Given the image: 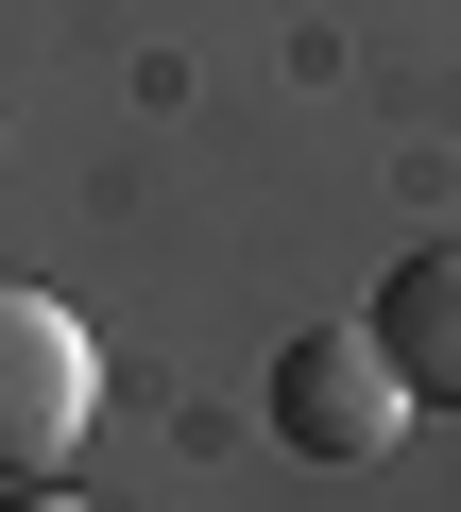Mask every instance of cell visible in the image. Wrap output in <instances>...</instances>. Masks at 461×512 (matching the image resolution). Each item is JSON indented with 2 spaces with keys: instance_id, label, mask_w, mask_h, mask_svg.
Returning a JSON list of instances; mask_svg holds the SVG:
<instances>
[{
  "instance_id": "1",
  "label": "cell",
  "mask_w": 461,
  "mask_h": 512,
  "mask_svg": "<svg viewBox=\"0 0 461 512\" xmlns=\"http://www.w3.org/2000/svg\"><path fill=\"white\" fill-rule=\"evenodd\" d=\"M86 410H103V342H86L52 291L0 274V478L52 495V478H69V444H86Z\"/></svg>"
},
{
  "instance_id": "2",
  "label": "cell",
  "mask_w": 461,
  "mask_h": 512,
  "mask_svg": "<svg viewBox=\"0 0 461 512\" xmlns=\"http://www.w3.org/2000/svg\"><path fill=\"white\" fill-rule=\"evenodd\" d=\"M393 427H410V376H393V342L376 325H308L291 359H274V444L291 461H393Z\"/></svg>"
},
{
  "instance_id": "3",
  "label": "cell",
  "mask_w": 461,
  "mask_h": 512,
  "mask_svg": "<svg viewBox=\"0 0 461 512\" xmlns=\"http://www.w3.org/2000/svg\"><path fill=\"white\" fill-rule=\"evenodd\" d=\"M359 325L393 342L410 410H461V239H410L393 274H376V308H359Z\"/></svg>"
}]
</instances>
